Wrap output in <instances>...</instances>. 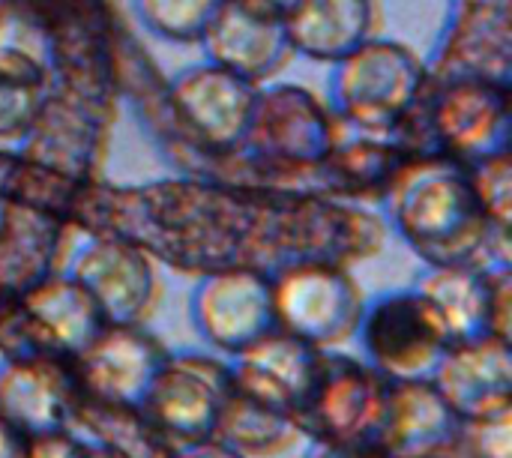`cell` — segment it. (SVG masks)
I'll list each match as a JSON object with an SVG mask.
<instances>
[{
	"label": "cell",
	"mask_w": 512,
	"mask_h": 458,
	"mask_svg": "<svg viewBox=\"0 0 512 458\" xmlns=\"http://www.w3.org/2000/svg\"><path fill=\"white\" fill-rule=\"evenodd\" d=\"M432 384L462 420L512 408L510 339L480 336L450 345L432 375Z\"/></svg>",
	"instance_id": "18"
},
{
	"label": "cell",
	"mask_w": 512,
	"mask_h": 458,
	"mask_svg": "<svg viewBox=\"0 0 512 458\" xmlns=\"http://www.w3.org/2000/svg\"><path fill=\"white\" fill-rule=\"evenodd\" d=\"M276 327L330 351L360 330L366 297L351 267L330 261H294L273 273Z\"/></svg>",
	"instance_id": "7"
},
{
	"label": "cell",
	"mask_w": 512,
	"mask_h": 458,
	"mask_svg": "<svg viewBox=\"0 0 512 458\" xmlns=\"http://www.w3.org/2000/svg\"><path fill=\"white\" fill-rule=\"evenodd\" d=\"M69 216L42 204L3 198L0 201V291L24 294L42 279L60 273L69 243Z\"/></svg>",
	"instance_id": "17"
},
{
	"label": "cell",
	"mask_w": 512,
	"mask_h": 458,
	"mask_svg": "<svg viewBox=\"0 0 512 458\" xmlns=\"http://www.w3.org/2000/svg\"><path fill=\"white\" fill-rule=\"evenodd\" d=\"M54 33L33 0H0V78L48 87Z\"/></svg>",
	"instance_id": "23"
},
{
	"label": "cell",
	"mask_w": 512,
	"mask_h": 458,
	"mask_svg": "<svg viewBox=\"0 0 512 458\" xmlns=\"http://www.w3.org/2000/svg\"><path fill=\"white\" fill-rule=\"evenodd\" d=\"M360 330L369 351V366L390 384L429 381L450 348L438 315L417 288L387 294L366 306Z\"/></svg>",
	"instance_id": "10"
},
{
	"label": "cell",
	"mask_w": 512,
	"mask_h": 458,
	"mask_svg": "<svg viewBox=\"0 0 512 458\" xmlns=\"http://www.w3.org/2000/svg\"><path fill=\"white\" fill-rule=\"evenodd\" d=\"M168 360L162 342L144 327L105 324L99 336L72 360L81 399L144 408L147 393Z\"/></svg>",
	"instance_id": "13"
},
{
	"label": "cell",
	"mask_w": 512,
	"mask_h": 458,
	"mask_svg": "<svg viewBox=\"0 0 512 458\" xmlns=\"http://www.w3.org/2000/svg\"><path fill=\"white\" fill-rule=\"evenodd\" d=\"M96 303L105 324L144 327L162 297V279L150 252L114 234H93L69 273Z\"/></svg>",
	"instance_id": "11"
},
{
	"label": "cell",
	"mask_w": 512,
	"mask_h": 458,
	"mask_svg": "<svg viewBox=\"0 0 512 458\" xmlns=\"http://www.w3.org/2000/svg\"><path fill=\"white\" fill-rule=\"evenodd\" d=\"M45 354L75 360L105 327L90 294L69 276L54 273L33 285L30 291L18 294Z\"/></svg>",
	"instance_id": "21"
},
{
	"label": "cell",
	"mask_w": 512,
	"mask_h": 458,
	"mask_svg": "<svg viewBox=\"0 0 512 458\" xmlns=\"http://www.w3.org/2000/svg\"><path fill=\"white\" fill-rule=\"evenodd\" d=\"M6 297H15V294H6V291H0V303H3Z\"/></svg>",
	"instance_id": "36"
},
{
	"label": "cell",
	"mask_w": 512,
	"mask_h": 458,
	"mask_svg": "<svg viewBox=\"0 0 512 458\" xmlns=\"http://www.w3.org/2000/svg\"><path fill=\"white\" fill-rule=\"evenodd\" d=\"M318 458H393L381 447H324Z\"/></svg>",
	"instance_id": "33"
},
{
	"label": "cell",
	"mask_w": 512,
	"mask_h": 458,
	"mask_svg": "<svg viewBox=\"0 0 512 458\" xmlns=\"http://www.w3.org/2000/svg\"><path fill=\"white\" fill-rule=\"evenodd\" d=\"M27 435H21L9 420L0 417V458H24L27 456Z\"/></svg>",
	"instance_id": "32"
},
{
	"label": "cell",
	"mask_w": 512,
	"mask_h": 458,
	"mask_svg": "<svg viewBox=\"0 0 512 458\" xmlns=\"http://www.w3.org/2000/svg\"><path fill=\"white\" fill-rule=\"evenodd\" d=\"M24 458H93V447L81 444L78 438H72L63 429V432L30 438L27 441V456Z\"/></svg>",
	"instance_id": "30"
},
{
	"label": "cell",
	"mask_w": 512,
	"mask_h": 458,
	"mask_svg": "<svg viewBox=\"0 0 512 458\" xmlns=\"http://www.w3.org/2000/svg\"><path fill=\"white\" fill-rule=\"evenodd\" d=\"M258 87L210 60L186 66L168 81L162 99L165 120L177 147L195 162L192 177L210 159L243 147Z\"/></svg>",
	"instance_id": "4"
},
{
	"label": "cell",
	"mask_w": 512,
	"mask_h": 458,
	"mask_svg": "<svg viewBox=\"0 0 512 458\" xmlns=\"http://www.w3.org/2000/svg\"><path fill=\"white\" fill-rule=\"evenodd\" d=\"M300 435V426L288 417L279 414L249 396H243L234 387V396L228 399L219 429H216V441H222L225 447L237 450L246 458H267L288 450Z\"/></svg>",
	"instance_id": "25"
},
{
	"label": "cell",
	"mask_w": 512,
	"mask_h": 458,
	"mask_svg": "<svg viewBox=\"0 0 512 458\" xmlns=\"http://www.w3.org/2000/svg\"><path fill=\"white\" fill-rule=\"evenodd\" d=\"M93 458H117L111 450H105V447H93Z\"/></svg>",
	"instance_id": "35"
},
{
	"label": "cell",
	"mask_w": 512,
	"mask_h": 458,
	"mask_svg": "<svg viewBox=\"0 0 512 458\" xmlns=\"http://www.w3.org/2000/svg\"><path fill=\"white\" fill-rule=\"evenodd\" d=\"M393 228L432 267L512 270L510 228L495 225L471 186L468 165L447 153H408L384 192Z\"/></svg>",
	"instance_id": "2"
},
{
	"label": "cell",
	"mask_w": 512,
	"mask_h": 458,
	"mask_svg": "<svg viewBox=\"0 0 512 458\" xmlns=\"http://www.w3.org/2000/svg\"><path fill=\"white\" fill-rule=\"evenodd\" d=\"M468 458H512V408L462 420L459 444Z\"/></svg>",
	"instance_id": "29"
},
{
	"label": "cell",
	"mask_w": 512,
	"mask_h": 458,
	"mask_svg": "<svg viewBox=\"0 0 512 458\" xmlns=\"http://www.w3.org/2000/svg\"><path fill=\"white\" fill-rule=\"evenodd\" d=\"M174 458H246L240 456L237 450L225 447L222 441L210 438V441H201V444H189V447H177Z\"/></svg>",
	"instance_id": "31"
},
{
	"label": "cell",
	"mask_w": 512,
	"mask_h": 458,
	"mask_svg": "<svg viewBox=\"0 0 512 458\" xmlns=\"http://www.w3.org/2000/svg\"><path fill=\"white\" fill-rule=\"evenodd\" d=\"M429 147L465 165L510 150L512 108L507 78L459 69L432 78L423 99Z\"/></svg>",
	"instance_id": "5"
},
{
	"label": "cell",
	"mask_w": 512,
	"mask_h": 458,
	"mask_svg": "<svg viewBox=\"0 0 512 458\" xmlns=\"http://www.w3.org/2000/svg\"><path fill=\"white\" fill-rule=\"evenodd\" d=\"M294 57L339 63L381 33V0H294L285 12Z\"/></svg>",
	"instance_id": "19"
},
{
	"label": "cell",
	"mask_w": 512,
	"mask_h": 458,
	"mask_svg": "<svg viewBox=\"0 0 512 458\" xmlns=\"http://www.w3.org/2000/svg\"><path fill=\"white\" fill-rule=\"evenodd\" d=\"M81 405L75 366L66 357H27L6 360L0 372V417L21 435L39 438L63 432Z\"/></svg>",
	"instance_id": "15"
},
{
	"label": "cell",
	"mask_w": 512,
	"mask_h": 458,
	"mask_svg": "<svg viewBox=\"0 0 512 458\" xmlns=\"http://www.w3.org/2000/svg\"><path fill=\"white\" fill-rule=\"evenodd\" d=\"M471 174V186L477 192V201L483 207V213L501 225L510 228L512 225V150L486 156L480 162L468 165Z\"/></svg>",
	"instance_id": "27"
},
{
	"label": "cell",
	"mask_w": 512,
	"mask_h": 458,
	"mask_svg": "<svg viewBox=\"0 0 512 458\" xmlns=\"http://www.w3.org/2000/svg\"><path fill=\"white\" fill-rule=\"evenodd\" d=\"M114 111L111 102L48 84L18 156L66 183H96L108 159Z\"/></svg>",
	"instance_id": "6"
},
{
	"label": "cell",
	"mask_w": 512,
	"mask_h": 458,
	"mask_svg": "<svg viewBox=\"0 0 512 458\" xmlns=\"http://www.w3.org/2000/svg\"><path fill=\"white\" fill-rule=\"evenodd\" d=\"M321 363L324 351L312 348L297 336L273 330L270 336L237 354V366L231 369V375L234 387L243 396L279 414H288L297 423L318 384Z\"/></svg>",
	"instance_id": "16"
},
{
	"label": "cell",
	"mask_w": 512,
	"mask_h": 458,
	"mask_svg": "<svg viewBox=\"0 0 512 458\" xmlns=\"http://www.w3.org/2000/svg\"><path fill=\"white\" fill-rule=\"evenodd\" d=\"M231 396L234 375L225 363L198 354H168L141 411L174 447H189L216 435Z\"/></svg>",
	"instance_id": "9"
},
{
	"label": "cell",
	"mask_w": 512,
	"mask_h": 458,
	"mask_svg": "<svg viewBox=\"0 0 512 458\" xmlns=\"http://www.w3.org/2000/svg\"><path fill=\"white\" fill-rule=\"evenodd\" d=\"M225 0H132L141 27L165 42L198 45Z\"/></svg>",
	"instance_id": "26"
},
{
	"label": "cell",
	"mask_w": 512,
	"mask_h": 458,
	"mask_svg": "<svg viewBox=\"0 0 512 458\" xmlns=\"http://www.w3.org/2000/svg\"><path fill=\"white\" fill-rule=\"evenodd\" d=\"M462 417L429 381L390 384L378 447L393 458H447L456 450Z\"/></svg>",
	"instance_id": "20"
},
{
	"label": "cell",
	"mask_w": 512,
	"mask_h": 458,
	"mask_svg": "<svg viewBox=\"0 0 512 458\" xmlns=\"http://www.w3.org/2000/svg\"><path fill=\"white\" fill-rule=\"evenodd\" d=\"M204 60L252 81H273L294 57L282 12L249 0H225L201 36Z\"/></svg>",
	"instance_id": "14"
},
{
	"label": "cell",
	"mask_w": 512,
	"mask_h": 458,
	"mask_svg": "<svg viewBox=\"0 0 512 458\" xmlns=\"http://www.w3.org/2000/svg\"><path fill=\"white\" fill-rule=\"evenodd\" d=\"M198 333L225 354H243L276 327L273 273L255 267H225L201 276L192 297Z\"/></svg>",
	"instance_id": "12"
},
{
	"label": "cell",
	"mask_w": 512,
	"mask_h": 458,
	"mask_svg": "<svg viewBox=\"0 0 512 458\" xmlns=\"http://www.w3.org/2000/svg\"><path fill=\"white\" fill-rule=\"evenodd\" d=\"M72 222L90 234L126 237L153 261L198 276L225 267L276 273L294 261L351 267L378 255L387 237L363 204L255 192L207 177L141 192H105L96 180L81 189Z\"/></svg>",
	"instance_id": "1"
},
{
	"label": "cell",
	"mask_w": 512,
	"mask_h": 458,
	"mask_svg": "<svg viewBox=\"0 0 512 458\" xmlns=\"http://www.w3.org/2000/svg\"><path fill=\"white\" fill-rule=\"evenodd\" d=\"M498 273H486L474 264H441L417 285L438 315L450 345L492 336V294Z\"/></svg>",
	"instance_id": "22"
},
{
	"label": "cell",
	"mask_w": 512,
	"mask_h": 458,
	"mask_svg": "<svg viewBox=\"0 0 512 458\" xmlns=\"http://www.w3.org/2000/svg\"><path fill=\"white\" fill-rule=\"evenodd\" d=\"M255 6H264V9H273V12H285L294 0H249Z\"/></svg>",
	"instance_id": "34"
},
{
	"label": "cell",
	"mask_w": 512,
	"mask_h": 458,
	"mask_svg": "<svg viewBox=\"0 0 512 458\" xmlns=\"http://www.w3.org/2000/svg\"><path fill=\"white\" fill-rule=\"evenodd\" d=\"M75 420L96 441V447L111 450L117 458H174L177 450L141 408L81 399Z\"/></svg>",
	"instance_id": "24"
},
{
	"label": "cell",
	"mask_w": 512,
	"mask_h": 458,
	"mask_svg": "<svg viewBox=\"0 0 512 458\" xmlns=\"http://www.w3.org/2000/svg\"><path fill=\"white\" fill-rule=\"evenodd\" d=\"M387 399L390 381L381 372L354 357L324 351L318 384L297 426L324 447H378Z\"/></svg>",
	"instance_id": "8"
},
{
	"label": "cell",
	"mask_w": 512,
	"mask_h": 458,
	"mask_svg": "<svg viewBox=\"0 0 512 458\" xmlns=\"http://www.w3.org/2000/svg\"><path fill=\"white\" fill-rule=\"evenodd\" d=\"M333 66L330 105L342 126L402 144V129L435 78L426 60L408 42L378 33Z\"/></svg>",
	"instance_id": "3"
},
{
	"label": "cell",
	"mask_w": 512,
	"mask_h": 458,
	"mask_svg": "<svg viewBox=\"0 0 512 458\" xmlns=\"http://www.w3.org/2000/svg\"><path fill=\"white\" fill-rule=\"evenodd\" d=\"M45 87L0 78V150H15L24 144L33 117L39 111Z\"/></svg>",
	"instance_id": "28"
}]
</instances>
